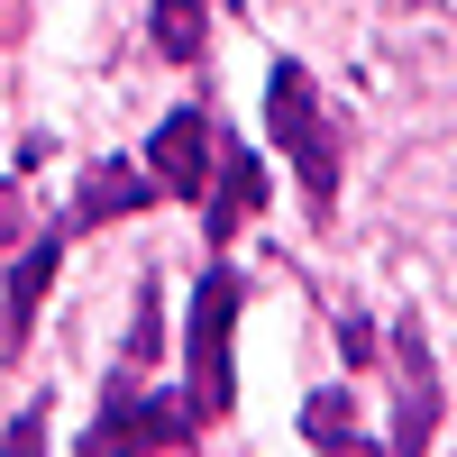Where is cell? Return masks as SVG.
<instances>
[{"label":"cell","mask_w":457,"mask_h":457,"mask_svg":"<svg viewBox=\"0 0 457 457\" xmlns=\"http://www.w3.org/2000/svg\"><path fill=\"white\" fill-rule=\"evenodd\" d=\"M265 129H275V146L293 156V174H302V202H312V220H329V202H338V120L320 110V92H312V73H302L293 55L265 73Z\"/></svg>","instance_id":"6da1fadb"},{"label":"cell","mask_w":457,"mask_h":457,"mask_svg":"<svg viewBox=\"0 0 457 457\" xmlns=\"http://www.w3.org/2000/svg\"><path fill=\"white\" fill-rule=\"evenodd\" d=\"M183 439H202L193 403H183V394H146V366L120 357V385H110L101 421L83 430V457H165Z\"/></svg>","instance_id":"7a4b0ae2"},{"label":"cell","mask_w":457,"mask_h":457,"mask_svg":"<svg viewBox=\"0 0 457 457\" xmlns=\"http://www.w3.org/2000/svg\"><path fill=\"white\" fill-rule=\"evenodd\" d=\"M238 302L247 284L228 275V265H211L202 293H193V329H183V348H193V385H183V403H193V421H228V403H238V366H228V329H238Z\"/></svg>","instance_id":"3957f363"},{"label":"cell","mask_w":457,"mask_h":457,"mask_svg":"<svg viewBox=\"0 0 457 457\" xmlns=\"http://www.w3.org/2000/svg\"><path fill=\"white\" fill-rule=\"evenodd\" d=\"M439 439V366L421 348V320L394 329V457H430Z\"/></svg>","instance_id":"277c9868"},{"label":"cell","mask_w":457,"mask_h":457,"mask_svg":"<svg viewBox=\"0 0 457 457\" xmlns=\"http://www.w3.org/2000/svg\"><path fill=\"white\" fill-rule=\"evenodd\" d=\"M146 174H156L165 202H202V193H211V174H220V137H211L202 110H174V120L146 137Z\"/></svg>","instance_id":"5b68a950"},{"label":"cell","mask_w":457,"mask_h":457,"mask_svg":"<svg viewBox=\"0 0 457 457\" xmlns=\"http://www.w3.org/2000/svg\"><path fill=\"white\" fill-rule=\"evenodd\" d=\"M146 202H165L156 193V174H146V156H101L83 174V193H73V211L55 220L64 238H83V228H110V220H137Z\"/></svg>","instance_id":"8992f818"},{"label":"cell","mask_w":457,"mask_h":457,"mask_svg":"<svg viewBox=\"0 0 457 457\" xmlns=\"http://www.w3.org/2000/svg\"><path fill=\"white\" fill-rule=\"evenodd\" d=\"M64 228L46 220L28 238V256L10 265V284H0V366H19V348H28V320H37V302H46V284H55V265H64Z\"/></svg>","instance_id":"52a82bcc"},{"label":"cell","mask_w":457,"mask_h":457,"mask_svg":"<svg viewBox=\"0 0 457 457\" xmlns=\"http://www.w3.org/2000/svg\"><path fill=\"white\" fill-rule=\"evenodd\" d=\"M265 202V165L247 156V146H220V174H211V193H202V238L228 247L238 238V220Z\"/></svg>","instance_id":"ba28073f"},{"label":"cell","mask_w":457,"mask_h":457,"mask_svg":"<svg viewBox=\"0 0 457 457\" xmlns=\"http://www.w3.org/2000/svg\"><path fill=\"white\" fill-rule=\"evenodd\" d=\"M146 28H156V55L165 64H202V46H211V0H156Z\"/></svg>","instance_id":"9c48e42d"},{"label":"cell","mask_w":457,"mask_h":457,"mask_svg":"<svg viewBox=\"0 0 457 457\" xmlns=\"http://www.w3.org/2000/svg\"><path fill=\"white\" fill-rule=\"evenodd\" d=\"M302 439H312V448L357 439V394H312V403H302Z\"/></svg>","instance_id":"30bf717a"},{"label":"cell","mask_w":457,"mask_h":457,"mask_svg":"<svg viewBox=\"0 0 457 457\" xmlns=\"http://www.w3.org/2000/svg\"><path fill=\"white\" fill-rule=\"evenodd\" d=\"M0 457H46V403H28L10 430H0Z\"/></svg>","instance_id":"8fae6325"},{"label":"cell","mask_w":457,"mask_h":457,"mask_svg":"<svg viewBox=\"0 0 457 457\" xmlns=\"http://www.w3.org/2000/svg\"><path fill=\"white\" fill-rule=\"evenodd\" d=\"M338 348H348V366H366V357H375V329L348 312V320H338Z\"/></svg>","instance_id":"7c38bea8"},{"label":"cell","mask_w":457,"mask_h":457,"mask_svg":"<svg viewBox=\"0 0 457 457\" xmlns=\"http://www.w3.org/2000/svg\"><path fill=\"white\" fill-rule=\"evenodd\" d=\"M19 238V183H0V247Z\"/></svg>","instance_id":"4fadbf2b"},{"label":"cell","mask_w":457,"mask_h":457,"mask_svg":"<svg viewBox=\"0 0 457 457\" xmlns=\"http://www.w3.org/2000/svg\"><path fill=\"white\" fill-rule=\"evenodd\" d=\"M320 457H394V448H366V439H338V448H320Z\"/></svg>","instance_id":"5bb4252c"}]
</instances>
